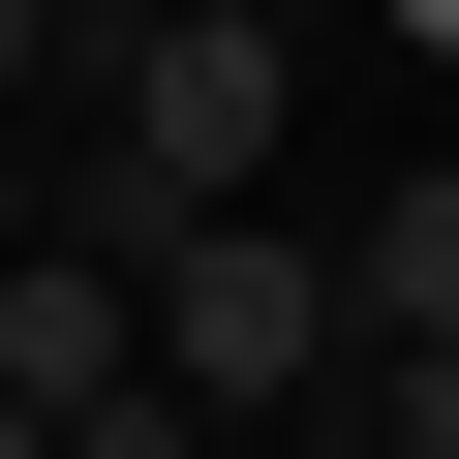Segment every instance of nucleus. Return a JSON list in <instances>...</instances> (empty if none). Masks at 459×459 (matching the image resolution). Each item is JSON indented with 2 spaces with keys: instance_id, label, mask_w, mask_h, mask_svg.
<instances>
[{
  "instance_id": "5",
  "label": "nucleus",
  "mask_w": 459,
  "mask_h": 459,
  "mask_svg": "<svg viewBox=\"0 0 459 459\" xmlns=\"http://www.w3.org/2000/svg\"><path fill=\"white\" fill-rule=\"evenodd\" d=\"M62 62H92V0H0V123H62Z\"/></svg>"
},
{
  "instance_id": "7",
  "label": "nucleus",
  "mask_w": 459,
  "mask_h": 459,
  "mask_svg": "<svg viewBox=\"0 0 459 459\" xmlns=\"http://www.w3.org/2000/svg\"><path fill=\"white\" fill-rule=\"evenodd\" d=\"M92 31H276V0H92Z\"/></svg>"
},
{
  "instance_id": "4",
  "label": "nucleus",
  "mask_w": 459,
  "mask_h": 459,
  "mask_svg": "<svg viewBox=\"0 0 459 459\" xmlns=\"http://www.w3.org/2000/svg\"><path fill=\"white\" fill-rule=\"evenodd\" d=\"M337 398H368V429H398V459H459V337H368V368H337Z\"/></svg>"
},
{
  "instance_id": "8",
  "label": "nucleus",
  "mask_w": 459,
  "mask_h": 459,
  "mask_svg": "<svg viewBox=\"0 0 459 459\" xmlns=\"http://www.w3.org/2000/svg\"><path fill=\"white\" fill-rule=\"evenodd\" d=\"M31 184H62V153H31V123H0V276H31Z\"/></svg>"
},
{
  "instance_id": "1",
  "label": "nucleus",
  "mask_w": 459,
  "mask_h": 459,
  "mask_svg": "<svg viewBox=\"0 0 459 459\" xmlns=\"http://www.w3.org/2000/svg\"><path fill=\"white\" fill-rule=\"evenodd\" d=\"M368 337H337V246H307V214H184V246H153V398L184 429H307Z\"/></svg>"
},
{
  "instance_id": "6",
  "label": "nucleus",
  "mask_w": 459,
  "mask_h": 459,
  "mask_svg": "<svg viewBox=\"0 0 459 459\" xmlns=\"http://www.w3.org/2000/svg\"><path fill=\"white\" fill-rule=\"evenodd\" d=\"M246 459H398V429H368V398H307V429H246Z\"/></svg>"
},
{
  "instance_id": "9",
  "label": "nucleus",
  "mask_w": 459,
  "mask_h": 459,
  "mask_svg": "<svg viewBox=\"0 0 459 459\" xmlns=\"http://www.w3.org/2000/svg\"><path fill=\"white\" fill-rule=\"evenodd\" d=\"M0 459H31V398H0Z\"/></svg>"
},
{
  "instance_id": "2",
  "label": "nucleus",
  "mask_w": 459,
  "mask_h": 459,
  "mask_svg": "<svg viewBox=\"0 0 459 459\" xmlns=\"http://www.w3.org/2000/svg\"><path fill=\"white\" fill-rule=\"evenodd\" d=\"M0 398H31V459H62L92 398H153V276H92V246H31V276H0Z\"/></svg>"
},
{
  "instance_id": "3",
  "label": "nucleus",
  "mask_w": 459,
  "mask_h": 459,
  "mask_svg": "<svg viewBox=\"0 0 459 459\" xmlns=\"http://www.w3.org/2000/svg\"><path fill=\"white\" fill-rule=\"evenodd\" d=\"M337 337H459V153L368 184V246H337Z\"/></svg>"
}]
</instances>
